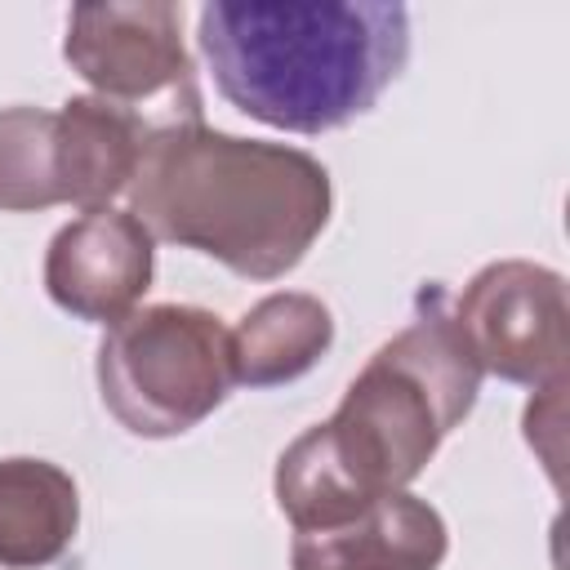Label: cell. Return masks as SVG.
I'll list each match as a JSON object with an SVG mask.
<instances>
[{
  "mask_svg": "<svg viewBox=\"0 0 570 570\" xmlns=\"http://www.w3.org/2000/svg\"><path fill=\"white\" fill-rule=\"evenodd\" d=\"M441 557V517L401 490L334 530H303L294 539V570H436Z\"/></svg>",
  "mask_w": 570,
  "mask_h": 570,
  "instance_id": "9c48e42d",
  "label": "cell"
},
{
  "mask_svg": "<svg viewBox=\"0 0 570 570\" xmlns=\"http://www.w3.org/2000/svg\"><path fill=\"white\" fill-rule=\"evenodd\" d=\"M53 125L58 116L36 107L0 111V209H40L62 200Z\"/></svg>",
  "mask_w": 570,
  "mask_h": 570,
  "instance_id": "7c38bea8",
  "label": "cell"
},
{
  "mask_svg": "<svg viewBox=\"0 0 570 570\" xmlns=\"http://www.w3.org/2000/svg\"><path fill=\"white\" fill-rule=\"evenodd\" d=\"M330 338H334V325L316 298H307V294L263 298L232 334L236 383L267 387V383L298 379L303 370L316 365V356L330 347Z\"/></svg>",
  "mask_w": 570,
  "mask_h": 570,
  "instance_id": "8fae6325",
  "label": "cell"
},
{
  "mask_svg": "<svg viewBox=\"0 0 570 570\" xmlns=\"http://www.w3.org/2000/svg\"><path fill=\"white\" fill-rule=\"evenodd\" d=\"M76 534V485L40 459L0 463V566H49Z\"/></svg>",
  "mask_w": 570,
  "mask_h": 570,
  "instance_id": "30bf717a",
  "label": "cell"
},
{
  "mask_svg": "<svg viewBox=\"0 0 570 570\" xmlns=\"http://www.w3.org/2000/svg\"><path fill=\"white\" fill-rule=\"evenodd\" d=\"M200 53L218 94L289 134L365 116L410 58V9L387 0H214Z\"/></svg>",
  "mask_w": 570,
  "mask_h": 570,
  "instance_id": "7a4b0ae2",
  "label": "cell"
},
{
  "mask_svg": "<svg viewBox=\"0 0 570 570\" xmlns=\"http://www.w3.org/2000/svg\"><path fill=\"white\" fill-rule=\"evenodd\" d=\"M178 125L160 111L111 102V98H71L53 125V160L58 191L85 209H107V200L129 187L142 142L151 129Z\"/></svg>",
  "mask_w": 570,
  "mask_h": 570,
  "instance_id": "ba28073f",
  "label": "cell"
},
{
  "mask_svg": "<svg viewBox=\"0 0 570 570\" xmlns=\"http://www.w3.org/2000/svg\"><path fill=\"white\" fill-rule=\"evenodd\" d=\"M454 325L472 361L494 370L499 379L561 383V365H566L561 276L530 263L485 267L468 285Z\"/></svg>",
  "mask_w": 570,
  "mask_h": 570,
  "instance_id": "8992f818",
  "label": "cell"
},
{
  "mask_svg": "<svg viewBox=\"0 0 570 570\" xmlns=\"http://www.w3.org/2000/svg\"><path fill=\"white\" fill-rule=\"evenodd\" d=\"M107 410L138 436H174L200 423L236 383L232 334L200 307H147L120 316L98 352Z\"/></svg>",
  "mask_w": 570,
  "mask_h": 570,
  "instance_id": "277c9868",
  "label": "cell"
},
{
  "mask_svg": "<svg viewBox=\"0 0 570 570\" xmlns=\"http://www.w3.org/2000/svg\"><path fill=\"white\" fill-rule=\"evenodd\" d=\"M151 281V232L120 209H85L49 245L45 285L80 321H120Z\"/></svg>",
  "mask_w": 570,
  "mask_h": 570,
  "instance_id": "52a82bcc",
  "label": "cell"
},
{
  "mask_svg": "<svg viewBox=\"0 0 570 570\" xmlns=\"http://www.w3.org/2000/svg\"><path fill=\"white\" fill-rule=\"evenodd\" d=\"M476 383L481 365L432 298L428 316L383 343L361 379H352L334 419L281 454V512L298 534L334 530L383 494H396L472 410Z\"/></svg>",
  "mask_w": 570,
  "mask_h": 570,
  "instance_id": "6da1fadb",
  "label": "cell"
},
{
  "mask_svg": "<svg viewBox=\"0 0 570 570\" xmlns=\"http://www.w3.org/2000/svg\"><path fill=\"white\" fill-rule=\"evenodd\" d=\"M178 4H80L67 18V62L111 102L200 120L191 58L178 40Z\"/></svg>",
  "mask_w": 570,
  "mask_h": 570,
  "instance_id": "5b68a950",
  "label": "cell"
},
{
  "mask_svg": "<svg viewBox=\"0 0 570 570\" xmlns=\"http://www.w3.org/2000/svg\"><path fill=\"white\" fill-rule=\"evenodd\" d=\"M129 205L151 236L200 249L236 276L272 281L325 227L330 174L307 151L178 120L147 134Z\"/></svg>",
  "mask_w": 570,
  "mask_h": 570,
  "instance_id": "3957f363",
  "label": "cell"
}]
</instances>
